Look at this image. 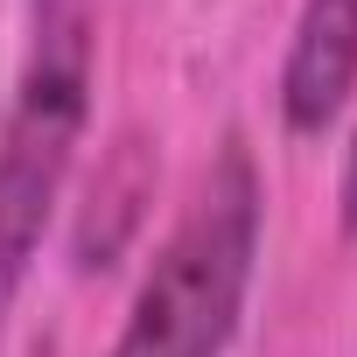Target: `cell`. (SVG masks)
<instances>
[{
  "mask_svg": "<svg viewBox=\"0 0 357 357\" xmlns=\"http://www.w3.org/2000/svg\"><path fill=\"white\" fill-rule=\"evenodd\" d=\"M259 225H266L259 161L245 140H225L183 218L168 225L161 252L147 259L105 357H225L252 294Z\"/></svg>",
  "mask_w": 357,
  "mask_h": 357,
  "instance_id": "6da1fadb",
  "label": "cell"
},
{
  "mask_svg": "<svg viewBox=\"0 0 357 357\" xmlns=\"http://www.w3.org/2000/svg\"><path fill=\"white\" fill-rule=\"evenodd\" d=\"M91 119V22L84 0H43L29 63L15 77V105L0 119V329H8L50 218L63 204L70 161Z\"/></svg>",
  "mask_w": 357,
  "mask_h": 357,
  "instance_id": "7a4b0ae2",
  "label": "cell"
},
{
  "mask_svg": "<svg viewBox=\"0 0 357 357\" xmlns=\"http://www.w3.org/2000/svg\"><path fill=\"white\" fill-rule=\"evenodd\" d=\"M357 91V0H301L287 56H280V119L315 140L343 119Z\"/></svg>",
  "mask_w": 357,
  "mask_h": 357,
  "instance_id": "3957f363",
  "label": "cell"
},
{
  "mask_svg": "<svg viewBox=\"0 0 357 357\" xmlns=\"http://www.w3.org/2000/svg\"><path fill=\"white\" fill-rule=\"evenodd\" d=\"M343 238L357 245V140H350V154H343Z\"/></svg>",
  "mask_w": 357,
  "mask_h": 357,
  "instance_id": "277c9868",
  "label": "cell"
}]
</instances>
